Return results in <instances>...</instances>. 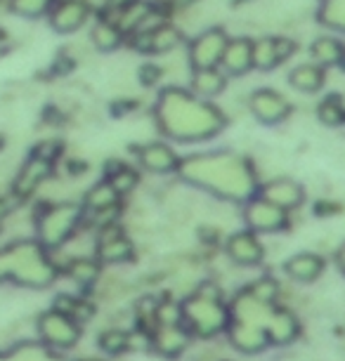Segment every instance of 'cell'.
<instances>
[{"label": "cell", "instance_id": "cell-1", "mask_svg": "<svg viewBox=\"0 0 345 361\" xmlns=\"http://www.w3.org/2000/svg\"><path fill=\"white\" fill-rule=\"evenodd\" d=\"M154 123L159 135L173 142H208L225 130L227 118L211 99L180 87H166L154 106Z\"/></svg>", "mask_w": 345, "mask_h": 361}, {"label": "cell", "instance_id": "cell-2", "mask_svg": "<svg viewBox=\"0 0 345 361\" xmlns=\"http://www.w3.org/2000/svg\"><path fill=\"white\" fill-rule=\"evenodd\" d=\"M178 173L189 185L208 189L227 201L246 203L258 192L255 168L246 159L229 152L189 156L187 161H180Z\"/></svg>", "mask_w": 345, "mask_h": 361}, {"label": "cell", "instance_id": "cell-3", "mask_svg": "<svg viewBox=\"0 0 345 361\" xmlns=\"http://www.w3.org/2000/svg\"><path fill=\"white\" fill-rule=\"evenodd\" d=\"M8 281H15L24 288H47L57 279V264L52 262L47 248L38 241L22 238L3 248Z\"/></svg>", "mask_w": 345, "mask_h": 361}, {"label": "cell", "instance_id": "cell-4", "mask_svg": "<svg viewBox=\"0 0 345 361\" xmlns=\"http://www.w3.org/2000/svg\"><path fill=\"white\" fill-rule=\"evenodd\" d=\"M83 203H47L36 215V241L47 250L62 248L66 241L76 236L78 227L83 224Z\"/></svg>", "mask_w": 345, "mask_h": 361}, {"label": "cell", "instance_id": "cell-5", "mask_svg": "<svg viewBox=\"0 0 345 361\" xmlns=\"http://www.w3.org/2000/svg\"><path fill=\"white\" fill-rule=\"evenodd\" d=\"M182 324L194 336L213 338L229 326V310H225L220 298H204L192 293L182 302Z\"/></svg>", "mask_w": 345, "mask_h": 361}, {"label": "cell", "instance_id": "cell-6", "mask_svg": "<svg viewBox=\"0 0 345 361\" xmlns=\"http://www.w3.org/2000/svg\"><path fill=\"white\" fill-rule=\"evenodd\" d=\"M227 31L222 26H206L187 45V62L192 69H208V66H220L222 52L227 45Z\"/></svg>", "mask_w": 345, "mask_h": 361}, {"label": "cell", "instance_id": "cell-7", "mask_svg": "<svg viewBox=\"0 0 345 361\" xmlns=\"http://www.w3.org/2000/svg\"><path fill=\"white\" fill-rule=\"evenodd\" d=\"M246 109L260 126H282L293 114L291 102L274 87H255L253 92H248Z\"/></svg>", "mask_w": 345, "mask_h": 361}, {"label": "cell", "instance_id": "cell-8", "mask_svg": "<svg viewBox=\"0 0 345 361\" xmlns=\"http://www.w3.org/2000/svg\"><path fill=\"white\" fill-rule=\"evenodd\" d=\"M38 336L52 350H71L80 340V324L52 307L38 317Z\"/></svg>", "mask_w": 345, "mask_h": 361}, {"label": "cell", "instance_id": "cell-9", "mask_svg": "<svg viewBox=\"0 0 345 361\" xmlns=\"http://www.w3.org/2000/svg\"><path fill=\"white\" fill-rule=\"evenodd\" d=\"M243 222L255 234H277L289 227V213L262 196H251L243 206Z\"/></svg>", "mask_w": 345, "mask_h": 361}, {"label": "cell", "instance_id": "cell-10", "mask_svg": "<svg viewBox=\"0 0 345 361\" xmlns=\"http://www.w3.org/2000/svg\"><path fill=\"white\" fill-rule=\"evenodd\" d=\"M126 43H133V47L138 52L166 57V54L178 52L182 47V43H185V31H182V26H175L171 22H166L164 26H159V29H154L150 33L128 36Z\"/></svg>", "mask_w": 345, "mask_h": 361}, {"label": "cell", "instance_id": "cell-11", "mask_svg": "<svg viewBox=\"0 0 345 361\" xmlns=\"http://www.w3.org/2000/svg\"><path fill=\"white\" fill-rule=\"evenodd\" d=\"M55 173V161L43 159L38 154H31L29 159L22 163V168L17 170L12 177V194L17 199H29L31 194H36L40 187Z\"/></svg>", "mask_w": 345, "mask_h": 361}, {"label": "cell", "instance_id": "cell-12", "mask_svg": "<svg viewBox=\"0 0 345 361\" xmlns=\"http://www.w3.org/2000/svg\"><path fill=\"white\" fill-rule=\"evenodd\" d=\"M92 5L87 0H55V5L47 12V22H50L52 31L57 33H76L90 22Z\"/></svg>", "mask_w": 345, "mask_h": 361}, {"label": "cell", "instance_id": "cell-13", "mask_svg": "<svg viewBox=\"0 0 345 361\" xmlns=\"http://www.w3.org/2000/svg\"><path fill=\"white\" fill-rule=\"evenodd\" d=\"M135 159L147 173L154 175H171L178 173L180 168V156L175 154V149L164 140H150L140 142L135 147Z\"/></svg>", "mask_w": 345, "mask_h": 361}, {"label": "cell", "instance_id": "cell-14", "mask_svg": "<svg viewBox=\"0 0 345 361\" xmlns=\"http://www.w3.org/2000/svg\"><path fill=\"white\" fill-rule=\"evenodd\" d=\"M95 250H97V260L107 262V264L128 262L135 255L133 241L116 227V224H109V227L99 229V236H97V243H95Z\"/></svg>", "mask_w": 345, "mask_h": 361}, {"label": "cell", "instance_id": "cell-15", "mask_svg": "<svg viewBox=\"0 0 345 361\" xmlns=\"http://www.w3.org/2000/svg\"><path fill=\"white\" fill-rule=\"evenodd\" d=\"M225 253L236 267H255V264H260L262 257H265V246L260 243L255 231L243 229L227 238Z\"/></svg>", "mask_w": 345, "mask_h": 361}, {"label": "cell", "instance_id": "cell-16", "mask_svg": "<svg viewBox=\"0 0 345 361\" xmlns=\"http://www.w3.org/2000/svg\"><path fill=\"white\" fill-rule=\"evenodd\" d=\"M258 196H262V199H267L270 203H274V206H279L289 213V210H296L305 201V189L296 180H291V177L279 175V177H270L265 185L258 189Z\"/></svg>", "mask_w": 345, "mask_h": 361}, {"label": "cell", "instance_id": "cell-17", "mask_svg": "<svg viewBox=\"0 0 345 361\" xmlns=\"http://www.w3.org/2000/svg\"><path fill=\"white\" fill-rule=\"evenodd\" d=\"M251 36H229L225 52L220 59V69L232 78L246 76L248 71H253V57H251Z\"/></svg>", "mask_w": 345, "mask_h": 361}, {"label": "cell", "instance_id": "cell-18", "mask_svg": "<svg viewBox=\"0 0 345 361\" xmlns=\"http://www.w3.org/2000/svg\"><path fill=\"white\" fill-rule=\"evenodd\" d=\"M265 333H267V340L270 345L274 347H286L298 338L301 333V324L296 314L286 307H272L267 317V324H265Z\"/></svg>", "mask_w": 345, "mask_h": 361}, {"label": "cell", "instance_id": "cell-19", "mask_svg": "<svg viewBox=\"0 0 345 361\" xmlns=\"http://www.w3.org/2000/svg\"><path fill=\"white\" fill-rule=\"evenodd\" d=\"M189 92L201 99H215L227 90V73L220 66L189 71Z\"/></svg>", "mask_w": 345, "mask_h": 361}, {"label": "cell", "instance_id": "cell-20", "mask_svg": "<svg viewBox=\"0 0 345 361\" xmlns=\"http://www.w3.org/2000/svg\"><path fill=\"white\" fill-rule=\"evenodd\" d=\"M229 343L243 354H258L265 347H270L267 333L262 326L243 324V322H229Z\"/></svg>", "mask_w": 345, "mask_h": 361}, {"label": "cell", "instance_id": "cell-21", "mask_svg": "<svg viewBox=\"0 0 345 361\" xmlns=\"http://www.w3.org/2000/svg\"><path fill=\"white\" fill-rule=\"evenodd\" d=\"M189 345V331L185 324L161 326L157 324L152 331V347L164 357H178V354Z\"/></svg>", "mask_w": 345, "mask_h": 361}, {"label": "cell", "instance_id": "cell-22", "mask_svg": "<svg viewBox=\"0 0 345 361\" xmlns=\"http://www.w3.org/2000/svg\"><path fill=\"white\" fill-rule=\"evenodd\" d=\"M289 85L293 87L296 92L301 94H317L327 85V69H322L320 64L308 62V64H298L289 71Z\"/></svg>", "mask_w": 345, "mask_h": 361}, {"label": "cell", "instance_id": "cell-23", "mask_svg": "<svg viewBox=\"0 0 345 361\" xmlns=\"http://www.w3.org/2000/svg\"><path fill=\"white\" fill-rule=\"evenodd\" d=\"M286 274L298 283H313L315 279L322 276L324 271V257L317 253H296L284 262Z\"/></svg>", "mask_w": 345, "mask_h": 361}, {"label": "cell", "instance_id": "cell-24", "mask_svg": "<svg viewBox=\"0 0 345 361\" xmlns=\"http://www.w3.org/2000/svg\"><path fill=\"white\" fill-rule=\"evenodd\" d=\"M310 57L322 69H331V66H343L345 69V45L343 40L334 36H320L310 43Z\"/></svg>", "mask_w": 345, "mask_h": 361}, {"label": "cell", "instance_id": "cell-25", "mask_svg": "<svg viewBox=\"0 0 345 361\" xmlns=\"http://www.w3.org/2000/svg\"><path fill=\"white\" fill-rule=\"evenodd\" d=\"M126 33L119 29V24H114L111 19L99 17L90 29V43L97 52H116L119 47H123L126 43Z\"/></svg>", "mask_w": 345, "mask_h": 361}, {"label": "cell", "instance_id": "cell-26", "mask_svg": "<svg viewBox=\"0 0 345 361\" xmlns=\"http://www.w3.org/2000/svg\"><path fill=\"white\" fill-rule=\"evenodd\" d=\"M104 177L109 180V185L116 189L119 196H128L135 192V187L140 185V173L133 166H128L121 159H114L107 163Z\"/></svg>", "mask_w": 345, "mask_h": 361}, {"label": "cell", "instance_id": "cell-27", "mask_svg": "<svg viewBox=\"0 0 345 361\" xmlns=\"http://www.w3.org/2000/svg\"><path fill=\"white\" fill-rule=\"evenodd\" d=\"M121 196L116 194V189L109 185V180H99L85 192V199H83V210L85 213H97V210H107V208H114L119 206Z\"/></svg>", "mask_w": 345, "mask_h": 361}, {"label": "cell", "instance_id": "cell-28", "mask_svg": "<svg viewBox=\"0 0 345 361\" xmlns=\"http://www.w3.org/2000/svg\"><path fill=\"white\" fill-rule=\"evenodd\" d=\"M251 57H253V69L258 71H272L277 69L279 62V54H277V43L274 36H258L251 43Z\"/></svg>", "mask_w": 345, "mask_h": 361}, {"label": "cell", "instance_id": "cell-29", "mask_svg": "<svg viewBox=\"0 0 345 361\" xmlns=\"http://www.w3.org/2000/svg\"><path fill=\"white\" fill-rule=\"evenodd\" d=\"M99 260H92V257H73V260L66 264V274L73 283H78L80 288H90V286L99 279Z\"/></svg>", "mask_w": 345, "mask_h": 361}, {"label": "cell", "instance_id": "cell-30", "mask_svg": "<svg viewBox=\"0 0 345 361\" xmlns=\"http://www.w3.org/2000/svg\"><path fill=\"white\" fill-rule=\"evenodd\" d=\"M315 118L320 121L324 128H338L343 126L345 118V102L341 94H327L320 104H317Z\"/></svg>", "mask_w": 345, "mask_h": 361}, {"label": "cell", "instance_id": "cell-31", "mask_svg": "<svg viewBox=\"0 0 345 361\" xmlns=\"http://www.w3.org/2000/svg\"><path fill=\"white\" fill-rule=\"evenodd\" d=\"M8 361H69L43 343H24L8 352Z\"/></svg>", "mask_w": 345, "mask_h": 361}, {"label": "cell", "instance_id": "cell-32", "mask_svg": "<svg viewBox=\"0 0 345 361\" xmlns=\"http://www.w3.org/2000/svg\"><path fill=\"white\" fill-rule=\"evenodd\" d=\"M317 19L327 26L345 33V0H322V8L317 12Z\"/></svg>", "mask_w": 345, "mask_h": 361}, {"label": "cell", "instance_id": "cell-33", "mask_svg": "<svg viewBox=\"0 0 345 361\" xmlns=\"http://www.w3.org/2000/svg\"><path fill=\"white\" fill-rule=\"evenodd\" d=\"M8 5L19 17L38 19V17H47V12L55 5V0H10Z\"/></svg>", "mask_w": 345, "mask_h": 361}, {"label": "cell", "instance_id": "cell-34", "mask_svg": "<svg viewBox=\"0 0 345 361\" xmlns=\"http://www.w3.org/2000/svg\"><path fill=\"white\" fill-rule=\"evenodd\" d=\"M248 295L255 298L262 305H274V300L279 298V283L272 276H260L248 286Z\"/></svg>", "mask_w": 345, "mask_h": 361}, {"label": "cell", "instance_id": "cell-35", "mask_svg": "<svg viewBox=\"0 0 345 361\" xmlns=\"http://www.w3.org/2000/svg\"><path fill=\"white\" fill-rule=\"evenodd\" d=\"M99 347L109 354H121L126 347H131V333L123 329H107L99 336Z\"/></svg>", "mask_w": 345, "mask_h": 361}, {"label": "cell", "instance_id": "cell-36", "mask_svg": "<svg viewBox=\"0 0 345 361\" xmlns=\"http://www.w3.org/2000/svg\"><path fill=\"white\" fill-rule=\"evenodd\" d=\"M154 322L161 326L182 324V305L173 302V300H159L157 312H154Z\"/></svg>", "mask_w": 345, "mask_h": 361}, {"label": "cell", "instance_id": "cell-37", "mask_svg": "<svg viewBox=\"0 0 345 361\" xmlns=\"http://www.w3.org/2000/svg\"><path fill=\"white\" fill-rule=\"evenodd\" d=\"M274 43H277V54H279V62H289L296 52H298V43L289 36H274Z\"/></svg>", "mask_w": 345, "mask_h": 361}, {"label": "cell", "instance_id": "cell-38", "mask_svg": "<svg viewBox=\"0 0 345 361\" xmlns=\"http://www.w3.org/2000/svg\"><path fill=\"white\" fill-rule=\"evenodd\" d=\"M133 3H138V0H102V17L116 15V12L131 8Z\"/></svg>", "mask_w": 345, "mask_h": 361}, {"label": "cell", "instance_id": "cell-39", "mask_svg": "<svg viewBox=\"0 0 345 361\" xmlns=\"http://www.w3.org/2000/svg\"><path fill=\"white\" fill-rule=\"evenodd\" d=\"M8 281V269H5V257H3V250H0V283Z\"/></svg>", "mask_w": 345, "mask_h": 361}, {"label": "cell", "instance_id": "cell-40", "mask_svg": "<svg viewBox=\"0 0 345 361\" xmlns=\"http://www.w3.org/2000/svg\"><path fill=\"white\" fill-rule=\"evenodd\" d=\"M338 264H341V269L345 271V243H343L341 253H338Z\"/></svg>", "mask_w": 345, "mask_h": 361}, {"label": "cell", "instance_id": "cell-41", "mask_svg": "<svg viewBox=\"0 0 345 361\" xmlns=\"http://www.w3.org/2000/svg\"><path fill=\"white\" fill-rule=\"evenodd\" d=\"M3 213H5V199L0 196V215H3Z\"/></svg>", "mask_w": 345, "mask_h": 361}, {"label": "cell", "instance_id": "cell-42", "mask_svg": "<svg viewBox=\"0 0 345 361\" xmlns=\"http://www.w3.org/2000/svg\"><path fill=\"white\" fill-rule=\"evenodd\" d=\"M3 43H5V31L0 29V45H3Z\"/></svg>", "mask_w": 345, "mask_h": 361}, {"label": "cell", "instance_id": "cell-43", "mask_svg": "<svg viewBox=\"0 0 345 361\" xmlns=\"http://www.w3.org/2000/svg\"><path fill=\"white\" fill-rule=\"evenodd\" d=\"M0 361H8V354H0Z\"/></svg>", "mask_w": 345, "mask_h": 361}, {"label": "cell", "instance_id": "cell-44", "mask_svg": "<svg viewBox=\"0 0 345 361\" xmlns=\"http://www.w3.org/2000/svg\"><path fill=\"white\" fill-rule=\"evenodd\" d=\"M85 361H99V359H85Z\"/></svg>", "mask_w": 345, "mask_h": 361}, {"label": "cell", "instance_id": "cell-45", "mask_svg": "<svg viewBox=\"0 0 345 361\" xmlns=\"http://www.w3.org/2000/svg\"><path fill=\"white\" fill-rule=\"evenodd\" d=\"M0 149H3V140H0Z\"/></svg>", "mask_w": 345, "mask_h": 361}, {"label": "cell", "instance_id": "cell-46", "mask_svg": "<svg viewBox=\"0 0 345 361\" xmlns=\"http://www.w3.org/2000/svg\"><path fill=\"white\" fill-rule=\"evenodd\" d=\"M343 126H345V118H343Z\"/></svg>", "mask_w": 345, "mask_h": 361}]
</instances>
